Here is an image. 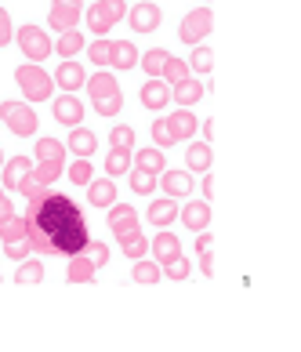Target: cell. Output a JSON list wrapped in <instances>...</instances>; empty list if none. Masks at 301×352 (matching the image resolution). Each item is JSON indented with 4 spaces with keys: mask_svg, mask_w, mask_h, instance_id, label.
I'll return each instance as SVG.
<instances>
[{
    "mask_svg": "<svg viewBox=\"0 0 301 352\" xmlns=\"http://www.w3.org/2000/svg\"><path fill=\"white\" fill-rule=\"evenodd\" d=\"M30 207H25V236H30V247L44 258H73L80 254L91 232L84 211L76 207L73 197L51 189V186H36L30 197Z\"/></svg>",
    "mask_w": 301,
    "mask_h": 352,
    "instance_id": "cell-1",
    "label": "cell"
},
{
    "mask_svg": "<svg viewBox=\"0 0 301 352\" xmlns=\"http://www.w3.org/2000/svg\"><path fill=\"white\" fill-rule=\"evenodd\" d=\"M65 171V146L58 138H41L36 142V164H33V171L30 178L36 182V186H51V182H58Z\"/></svg>",
    "mask_w": 301,
    "mask_h": 352,
    "instance_id": "cell-2",
    "label": "cell"
},
{
    "mask_svg": "<svg viewBox=\"0 0 301 352\" xmlns=\"http://www.w3.org/2000/svg\"><path fill=\"white\" fill-rule=\"evenodd\" d=\"M15 84L25 95V102H47L51 91H55V76H47L36 62H22L15 69Z\"/></svg>",
    "mask_w": 301,
    "mask_h": 352,
    "instance_id": "cell-3",
    "label": "cell"
},
{
    "mask_svg": "<svg viewBox=\"0 0 301 352\" xmlns=\"http://www.w3.org/2000/svg\"><path fill=\"white\" fill-rule=\"evenodd\" d=\"M0 116H4L8 131L19 135V138H30V135H36V127H41V116H36V109L30 102H15V98L0 102Z\"/></svg>",
    "mask_w": 301,
    "mask_h": 352,
    "instance_id": "cell-4",
    "label": "cell"
},
{
    "mask_svg": "<svg viewBox=\"0 0 301 352\" xmlns=\"http://www.w3.org/2000/svg\"><path fill=\"white\" fill-rule=\"evenodd\" d=\"M84 15H87V30H91V33H95V36H106L113 25L127 15V4H124V0H95V4H91Z\"/></svg>",
    "mask_w": 301,
    "mask_h": 352,
    "instance_id": "cell-5",
    "label": "cell"
},
{
    "mask_svg": "<svg viewBox=\"0 0 301 352\" xmlns=\"http://www.w3.org/2000/svg\"><path fill=\"white\" fill-rule=\"evenodd\" d=\"M15 41H19V47H22V55L30 58V62H36V66H41V62L51 55V51H55V44H51V36L41 30V25H22V30H15Z\"/></svg>",
    "mask_w": 301,
    "mask_h": 352,
    "instance_id": "cell-6",
    "label": "cell"
},
{
    "mask_svg": "<svg viewBox=\"0 0 301 352\" xmlns=\"http://www.w3.org/2000/svg\"><path fill=\"white\" fill-rule=\"evenodd\" d=\"M214 30V15H211V8H192L186 19H181V25H178V36L186 44H203V36Z\"/></svg>",
    "mask_w": 301,
    "mask_h": 352,
    "instance_id": "cell-7",
    "label": "cell"
},
{
    "mask_svg": "<svg viewBox=\"0 0 301 352\" xmlns=\"http://www.w3.org/2000/svg\"><path fill=\"white\" fill-rule=\"evenodd\" d=\"M84 19V0H51V11H47V25L55 33L65 30H76V22Z\"/></svg>",
    "mask_w": 301,
    "mask_h": 352,
    "instance_id": "cell-8",
    "label": "cell"
},
{
    "mask_svg": "<svg viewBox=\"0 0 301 352\" xmlns=\"http://www.w3.org/2000/svg\"><path fill=\"white\" fill-rule=\"evenodd\" d=\"M109 232H113L116 240L142 232V226H138V211H135V207H127V204H109Z\"/></svg>",
    "mask_w": 301,
    "mask_h": 352,
    "instance_id": "cell-9",
    "label": "cell"
},
{
    "mask_svg": "<svg viewBox=\"0 0 301 352\" xmlns=\"http://www.w3.org/2000/svg\"><path fill=\"white\" fill-rule=\"evenodd\" d=\"M127 22H131V30H135V33H156V30H160V22H164V11H160V4L142 0V4H135L127 11Z\"/></svg>",
    "mask_w": 301,
    "mask_h": 352,
    "instance_id": "cell-10",
    "label": "cell"
},
{
    "mask_svg": "<svg viewBox=\"0 0 301 352\" xmlns=\"http://www.w3.org/2000/svg\"><path fill=\"white\" fill-rule=\"evenodd\" d=\"M51 113H55V120L65 124V127H80L84 120V102L76 95H58L55 102H51Z\"/></svg>",
    "mask_w": 301,
    "mask_h": 352,
    "instance_id": "cell-11",
    "label": "cell"
},
{
    "mask_svg": "<svg viewBox=\"0 0 301 352\" xmlns=\"http://www.w3.org/2000/svg\"><path fill=\"white\" fill-rule=\"evenodd\" d=\"M84 80H87V73H84L80 62H73V58H62V62H58V69H55V84L65 91V95L80 91V87H84Z\"/></svg>",
    "mask_w": 301,
    "mask_h": 352,
    "instance_id": "cell-12",
    "label": "cell"
},
{
    "mask_svg": "<svg viewBox=\"0 0 301 352\" xmlns=\"http://www.w3.org/2000/svg\"><path fill=\"white\" fill-rule=\"evenodd\" d=\"M178 218H181V226L192 229V232H200L211 226V204L207 200H189L186 207H178Z\"/></svg>",
    "mask_w": 301,
    "mask_h": 352,
    "instance_id": "cell-13",
    "label": "cell"
},
{
    "mask_svg": "<svg viewBox=\"0 0 301 352\" xmlns=\"http://www.w3.org/2000/svg\"><path fill=\"white\" fill-rule=\"evenodd\" d=\"M142 106L153 109V113L167 109V106H171V87H167V84L160 80V76H149L146 87H142Z\"/></svg>",
    "mask_w": 301,
    "mask_h": 352,
    "instance_id": "cell-14",
    "label": "cell"
},
{
    "mask_svg": "<svg viewBox=\"0 0 301 352\" xmlns=\"http://www.w3.org/2000/svg\"><path fill=\"white\" fill-rule=\"evenodd\" d=\"M156 182L164 186V192H167L171 200H178V197H189L192 186H196V182H192V171H167V167L160 171V178H156Z\"/></svg>",
    "mask_w": 301,
    "mask_h": 352,
    "instance_id": "cell-15",
    "label": "cell"
},
{
    "mask_svg": "<svg viewBox=\"0 0 301 352\" xmlns=\"http://www.w3.org/2000/svg\"><path fill=\"white\" fill-rule=\"evenodd\" d=\"M149 251H153V262H171V258H178L181 254V240L175 236V232H167V229H160L156 236L149 240Z\"/></svg>",
    "mask_w": 301,
    "mask_h": 352,
    "instance_id": "cell-16",
    "label": "cell"
},
{
    "mask_svg": "<svg viewBox=\"0 0 301 352\" xmlns=\"http://www.w3.org/2000/svg\"><path fill=\"white\" fill-rule=\"evenodd\" d=\"M214 164V149L211 142H192V146L186 149V171H196V175H207Z\"/></svg>",
    "mask_w": 301,
    "mask_h": 352,
    "instance_id": "cell-17",
    "label": "cell"
},
{
    "mask_svg": "<svg viewBox=\"0 0 301 352\" xmlns=\"http://www.w3.org/2000/svg\"><path fill=\"white\" fill-rule=\"evenodd\" d=\"M0 171H4V192H19V182L33 171V160L30 156H11Z\"/></svg>",
    "mask_w": 301,
    "mask_h": 352,
    "instance_id": "cell-18",
    "label": "cell"
},
{
    "mask_svg": "<svg viewBox=\"0 0 301 352\" xmlns=\"http://www.w3.org/2000/svg\"><path fill=\"white\" fill-rule=\"evenodd\" d=\"M87 91H91V102H102V98H113V95H120V84H116V76L109 69H98L91 80H84Z\"/></svg>",
    "mask_w": 301,
    "mask_h": 352,
    "instance_id": "cell-19",
    "label": "cell"
},
{
    "mask_svg": "<svg viewBox=\"0 0 301 352\" xmlns=\"http://www.w3.org/2000/svg\"><path fill=\"white\" fill-rule=\"evenodd\" d=\"M87 204H91V207H109V204H116V182H113V178H91V182H87Z\"/></svg>",
    "mask_w": 301,
    "mask_h": 352,
    "instance_id": "cell-20",
    "label": "cell"
},
{
    "mask_svg": "<svg viewBox=\"0 0 301 352\" xmlns=\"http://www.w3.org/2000/svg\"><path fill=\"white\" fill-rule=\"evenodd\" d=\"M109 66L113 69H135L138 66V47L131 41H113L109 47Z\"/></svg>",
    "mask_w": 301,
    "mask_h": 352,
    "instance_id": "cell-21",
    "label": "cell"
},
{
    "mask_svg": "<svg viewBox=\"0 0 301 352\" xmlns=\"http://www.w3.org/2000/svg\"><path fill=\"white\" fill-rule=\"evenodd\" d=\"M171 221H178V204H175L171 197H164V200H153V204H149V226L167 229Z\"/></svg>",
    "mask_w": 301,
    "mask_h": 352,
    "instance_id": "cell-22",
    "label": "cell"
},
{
    "mask_svg": "<svg viewBox=\"0 0 301 352\" xmlns=\"http://www.w3.org/2000/svg\"><path fill=\"white\" fill-rule=\"evenodd\" d=\"M203 95H207V87H203L200 80H192V76H186L181 84H175V87H171V98L178 102V106H186V109H189V106H196V102H200Z\"/></svg>",
    "mask_w": 301,
    "mask_h": 352,
    "instance_id": "cell-23",
    "label": "cell"
},
{
    "mask_svg": "<svg viewBox=\"0 0 301 352\" xmlns=\"http://www.w3.org/2000/svg\"><path fill=\"white\" fill-rule=\"evenodd\" d=\"M131 167H138V171H146V175H160L167 160H164V149H138L135 156H131Z\"/></svg>",
    "mask_w": 301,
    "mask_h": 352,
    "instance_id": "cell-24",
    "label": "cell"
},
{
    "mask_svg": "<svg viewBox=\"0 0 301 352\" xmlns=\"http://www.w3.org/2000/svg\"><path fill=\"white\" fill-rule=\"evenodd\" d=\"M167 120H171V127H175V138H178V142H189L196 131H200V120H196V116H192L186 106H181L178 113H171Z\"/></svg>",
    "mask_w": 301,
    "mask_h": 352,
    "instance_id": "cell-25",
    "label": "cell"
},
{
    "mask_svg": "<svg viewBox=\"0 0 301 352\" xmlns=\"http://www.w3.org/2000/svg\"><path fill=\"white\" fill-rule=\"evenodd\" d=\"M95 265H91L87 262V254L80 251V254H73L69 258V265H65V280H69V283H91V280H95Z\"/></svg>",
    "mask_w": 301,
    "mask_h": 352,
    "instance_id": "cell-26",
    "label": "cell"
},
{
    "mask_svg": "<svg viewBox=\"0 0 301 352\" xmlns=\"http://www.w3.org/2000/svg\"><path fill=\"white\" fill-rule=\"evenodd\" d=\"M65 149L69 153H76V156H91L98 149V138L87 131V127H73L69 131V142H65Z\"/></svg>",
    "mask_w": 301,
    "mask_h": 352,
    "instance_id": "cell-27",
    "label": "cell"
},
{
    "mask_svg": "<svg viewBox=\"0 0 301 352\" xmlns=\"http://www.w3.org/2000/svg\"><path fill=\"white\" fill-rule=\"evenodd\" d=\"M19 240H30L25 236V218H19V214H11V218H4L0 221V243H19Z\"/></svg>",
    "mask_w": 301,
    "mask_h": 352,
    "instance_id": "cell-28",
    "label": "cell"
},
{
    "mask_svg": "<svg viewBox=\"0 0 301 352\" xmlns=\"http://www.w3.org/2000/svg\"><path fill=\"white\" fill-rule=\"evenodd\" d=\"M167 58H171V51H167V47H149L146 55H138V66L146 69L149 76H160V73H164V62H167Z\"/></svg>",
    "mask_w": 301,
    "mask_h": 352,
    "instance_id": "cell-29",
    "label": "cell"
},
{
    "mask_svg": "<svg viewBox=\"0 0 301 352\" xmlns=\"http://www.w3.org/2000/svg\"><path fill=\"white\" fill-rule=\"evenodd\" d=\"M153 146L156 149H175L178 138H175V127L167 116H160V120H153Z\"/></svg>",
    "mask_w": 301,
    "mask_h": 352,
    "instance_id": "cell-30",
    "label": "cell"
},
{
    "mask_svg": "<svg viewBox=\"0 0 301 352\" xmlns=\"http://www.w3.org/2000/svg\"><path fill=\"white\" fill-rule=\"evenodd\" d=\"M55 51H58L62 58L80 55V51H84V33H76V30H65V33H58V44H55Z\"/></svg>",
    "mask_w": 301,
    "mask_h": 352,
    "instance_id": "cell-31",
    "label": "cell"
},
{
    "mask_svg": "<svg viewBox=\"0 0 301 352\" xmlns=\"http://www.w3.org/2000/svg\"><path fill=\"white\" fill-rule=\"evenodd\" d=\"M186 76H192V73H189V62H181V58H175V55L164 62V73H160V80H164L167 87L181 84V80H186Z\"/></svg>",
    "mask_w": 301,
    "mask_h": 352,
    "instance_id": "cell-32",
    "label": "cell"
},
{
    "mask_svg": "<svg viewBox=\"0 0 301 352\" xmlns=\"http://www.w3.org/2000/svg\"><path fill=\"white\" fill-rule=\"evenodd\" d=\"M131 171V149H109L106 156V175L109 178H124Z\"/></svg>",
    "mask_w": 301,
    "mask_h": 352,
    "instance_id": "cell-33",
    "label": "cell"
},
{
    "mask_svg": "<svg viewBox=\"0 0 301 352\" xmlns=\"http://www.w3.org/2000/svg\"><path fill=\"white\" fill-rule=\"evenodd\" d=\"M164 272H160V262H146V258H138L135 269H131V280L135 283H156Z\"/></svg>",
    "mask_w": 301,
    "mask_h": 352,
    "instance_id": "cell-34",
    "label": "cell"
},
{
    "mask_svg": "<svg viewBox=\"0 0 301 352\" xmlns=\"http://www.w3.org/2000/svg\"><path fill=\"white\" fill-rule=\"evenodd\" d=\"M120 251L131 258V262H138V258L149 254V236H142V232H135V236H124V240H120Z\"/></svg>",
    "mask_w": 301,
    "mask_h": 352,
    "instance_id": "cell-35",
    "label": "cell"
},
{
    "mask_svg": "<svg viewBox=\"0 0 301 352\" xmlns=\"http://www.w3.org/2000/svg\"><path fill=\"white\" fill-rule=\"evenodd\" d=\"M211 69H214V55H211V47L196 44V47H192V58H189V73H211Z\"/></svg>",
    "mask_w": 301,
    "mask_h": 352,
    "instance_id": "cell-36",
    "label": "cell"
},
{
    "mask_svg": "<svg viewBox=\"0 0 301 352\" xmlns=\"http://www.w3.org/2000/svg\"><path fill=\"white\" fill-rule=\"evenodd\" d=\"M91 178H95L91 156H76V164H69V182H73V186H87Z\"/></svg>",
    "mask_w": 301,
    "mask_h": 352,
    "instance_id": "cell-37",
    "label": "cell"
},
{
    "mask_svg": "<svg viewBox=\"0 0 301 352\" xmlns=\"http://www.w3.org/2000/svg\"><path fill=\"white\" fill-rule=\"evenodd\" d=\"M44 280V265L41 262H30V258H22V265L15 272V283H41Z\"/></svg>",
    "mask_w": 301,
    "mask_h": 352,
    "instance_id": "cell-38",
    "label": "cell"
},
{
    "mask_svg": "<svg viewBox=\"0 0 301 352\" xmlns=\"http://www.w3.org/2000/svg\"><path fill=\"white\" fill-rule=\"evenodd\" d=\"M109 146H113V149H135V127L116 124L113 131H109Z\"/></svg>",
    "mask_w": 301,
    "mask_h": 352,
    "instance_id": "cell-39",
    "label": "cell"
},
{
    "mask_svg": "<svg viewBox=\"0 0 301 352\" xmlns=\"http://www.w3.org/2000/svg\"><path fill=\"white\" fill-rule=\"evenodd\" d=\"M84 254H87V262L102 269V265H109V243H102V240H87L84 247Z\"/></svg>",
    "mask_w": 301,
    "mask_h": 352,
    "instance_id": "cell-40",
    "label": "cell"
},
{
    "mask_svg": "<svg viewBox=\"0 0 301 352\" xmlns=\"http://www.w3.org/2000/svg\"><path fill=\"white\" fill-rule=\"evenodd\" d=\"M131 189L138 192V197H149V192L156 189V175H146V171H138V167H131Z\"/></svg>",
    "mask_w": 301,
    "mask_h": 352,
    "instance_id": "cell-41",
    "label": "cell"
},
{
    "mask_svg": "<svg viewBox=\"0 0 301 352\" xmlns=\"http://www.w3.org/2000/svg\"><path fill=\"white\" fill-rule=\"evenodd\" d=\"M109 47H113V41H109V36H98V41L87 47V58L95 62V66H102V69H106V66H109Z\"/></svg>",
    "mask_w": 301,
    "mask_h": 352,
    "instance_id": "cell-42",
    "label": "cell"
},
{
    "mask_svg": "<svg viewBox=\"0 0 301 352\" xmlns=\"http://www.w3.org/2000/svg\"><path fill=\"white\" fill-rule=\"evenodd\" d=\"M160 272H164V276H171V280H189V262H186V254H178V258H171V262H164Z\"/></svg>",
    "mask_w": 301,
    "mask_h": 352,
    "instance_id": "cell-43",
    "label": "cell"
},
{
    "mask_svg": "<svg viewBox=\"0 0 301 352\" xmlns=\"http://www.w3.org/2000/svg\"><path fill=\"white\" fill-rule=\"evenodd\" d=\"M98 116H120L124 109V95H113V98H102V102H91Z\"/></svg>",
    "mask_w": 301,
    "mask_h": 352,
    "instance_id": "cell-44",
    "label": "cell"
},
{
    "mask_svg": "<svg viewBox=\"0 0 301 352\" xmlns=\"http://www.w3.org/2000/svg\"><path fill=\"white\" fill-rule=\"evenodd\" d=\"M30 251H33L30 240H19V243H8V247H4V254L11 258V262H22V258H30Z\"/></svg>",
    "mask_w": 301,
    "mask_h": 352,
    "instance_id": "cell-45",
    "label": "cell"
},
{
    "mask_svg": "<svg viewBox=\"0 0 301 352\" xmlns=\"http://www.w3.org/2000/svg\"><path fill=\"white\" fill-rule=\"evenodd\" d=\"M11 36H15V25H11V15H8V11L0 8V47H8Z\"/></svg>",
    "mask_w": 301,
    "mask_h": 352,
    "instance_id": "cell-46",
    "label": "cell"
},
{
    "mask_svg": "<svg viewBox=\"0 0 301 352\" xmlns=\"http://www.w3.org/2000/svg\"><path fill=\"white\" fill-rule=\"evenodd\" d=\"M200 254V269H203V276H214V258H211V251H196Z\"/></svg>",
    "mask_w": 301,
    "mask_h": 352,
    "instance_id": "cell-47",
    "label": "cell"
},
{
    "mask_svg": "<svg viewBox=\"0 0 301 352\" xmlns=\"http://www.w3.org/2000/svg\"><path fill=\"white\" fill-rule=\"evenodd\" d=\"M15 211H11V200H8V192H4V186H0V221L4 218H11Z\"/></svg>",
    "mask_w": 301,
    "mask_h": 352,
    "instance_id": "cell-48",
    "label": "cell"
},
{
    "mask_svg": "<svg viewBox=\"0 0 301 352\" xmlns=\"http://www.w3.org/2000/svg\"><path fill=\"white\" fill-rule=\"evenodd\" d=\"M211 232H207V229H200V236H196V251H211Z\"/></svg>",
    "mask_w": 301,
    "mask_h": 352,
    "instance_id": "cell-49",
    "label": "cell"
},
{
    "mask_svg": "<svg viewBox=\"0 0 301 352\" xmlns=\"http://www.w3.org/2000/svg\"><path fill=\"white\" fill-rule=\"evenodd\" d=\"M200 127H203V138H207V142H211V138H214V120H203Z\"/></svg>",
    "mask_w": 301,
    "mask_h": 352,
    "instance_id": "cell-50",
    "label": "cell"
},
{
    "mask_svg": "<svg viewBox=\"0 0 301 352\" xmlns=\"http://www.w3.org/2000/svg\"><path fill=\"white\" fill-rule=\"evenodd\" d=\"M203 197H207V200L214 197V178H203Z\"/></svg>",
    "mask_w": 301,
    "mask_h": 352,
    "instance_id": "cell-51",
    "label": "cell"
},
{
    "mask_svg": "<svg viewBox=\"0 0 301 352\" xmlns=\"http://www.w3.org/2000/svg\"><path fill=\"white\" fill-rule=\"evenodd\" d=\"M0 167H4V149H0Z\"/></svg>",
    "mask_w": 301,
    "mask_h": 352,
    "instance_id": "cell-52",
    "label": "cell"
},
{
    "mask_svg": "<svg viewBox=\"0 0 301 352\" xmlns=\"http://www.w3.org/2000/svg\"><path fill=\"white\" fill-rule=\"evenodd\" d=\"M203 4H211V0H203Z\"/></svg>",
    "mask_w": 301,
    "mask_h": 352,
    "instance_id": "cell-53",
    "label": "cell"
}]
</instances>
